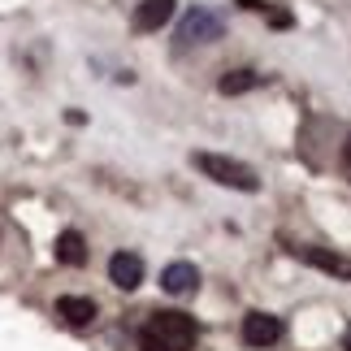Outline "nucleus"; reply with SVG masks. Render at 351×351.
Returning <instances> with one entry per match:
<instances>
[{
	"label": "nucleus",
	"instance_id": "1",
	"mask_svg": "<svg viewBox=\"0 0 351 351\" xmlns=\"http://www.w3.org/2000/svg\"><path fill=\"white\" fill-rule=\"evenodd\" d=\"M195 339H199V326L186 313H152L139 330L143 351H191Z\"/></svg>",
	"mask_w": 351,
	"mask_h": 351
},
{
	"label": "nucleus",
	"instance_id": "2",
	"mask_svg": "<svg viewBox=\"0 0 351 351\" xmlns=\"http://www.w3.org/2000/svg\"><path fill=\"white\" fill-rule=\"evenodd\" d=\"M191 165L204 173V178H213L217 186H230V191H256L261 186V178H256L252 165H243V160H230V156H217V152H191Z\"/></svg>",
	"mask_w": 351,
	"mask_h": 351
},
{
	"label": "nucleus",
	"instance_id": "3",
	"mask_svg": "<svg viewBox=\"0 0 351 351\" xmlns=\"http://www.w3.org/2000/svg\"><path fill=\"white\" fill-rule=\"evenodd\" d=\"M221 39V18L213 9H191L178 22V44H213Z\"/></svg>",
	"mask_w": 351,
	"mask_h": 351
},
{
	"label": "nucleus",
	"instance_id": "4",
	"mask_svg": "<svg viewBox=\"0 0 351 351\" xmlns=\"http://www.w3.org/2000/svg\"><path fill=\"white\" fill-rule=\"evenodd\" d=\"M291 256H295V261H304V265H313V269H321V274H330V278L351 282V256H343V252H330V247H291Z\"/></svg>",
	"mask_w": 351,
	"mask_h": 351
},
{
	"label": "nucleus",
	"instance_id": "5",
	"mask_svg": "<svg viewBox=\"0 0 351 351\" xmlns=\"http://www.w3.org/2000/svg\"><path fill=\"white\" fill-rule=\"evenodd\" d=\"M282 339V321L274 313H247L243 317V343L247 347H274Z\"/></svg>",
	"mask_w": 351,
	"mask_h": 351
},
{
	"label": "nucleus",
	"instance_id": "6",
	"mask_svg": "<svg viewBox=\"0 0 351 351\" xmlns=\"http://www.w3.org/2000/svg\"><path fill=\"white\" fill-rule=\"evenodd\" d=\"M109 282L121 291H134L143 282V261L134 252H113L109 256Z\"/></svg>",
	"mask_w": 351,
	"mask_h": 351
},
{
	"label": "nucleus",
	"instance_id": "7",
	"mask_svg": "<svg viewBox=\"0 0 351 351\" xmlns=\"http://www.w3.org/2000/svg\"><path fill=\"white\" fill-rule=\"evenodd\" d=\"M173 18V0H143V5H134V18H130V26L139 35H152V31H160Z\"/></svg>",
	"mask_w": 351,
	"mask_h": 351
},
{
	"label": "nucleus",
	"instance_id": "8",
	"mask_svg": "<svg viewBox=\"0 0 351 351\" xmlns=\"http://www.w3.org/2000/svg\"><path fill=\"white\" fill-rule=\"evenodd\" d=\"M57 317L65 321V326H74V330H87L91 321H96V300H87V295H61Z\"/></svg>",
	"mask_w": 351,
	"mask_h": 351
},
{
	"label": "nucleus",
	"instance_id": "9",
	"mask_svg": "<svg viewBox=\"0 0 351 351\" xmlns=\"http://www.w3.org/2000/svg\"><path fill=\"white\" fill-rule=\"evenodd\" d=\"M160 287L169 295H191L199 287V269L186 265V261H173V265H165V274H160Z\"/></svg>",
	"mask_w": 351,
	"mask_h": 351
},
{
	"label": "nucleus",
	"instance_id": "10",
	"mask_svg": "<svg viewBox=\"0 0 351 351\" xmlns=\"http://www.w3.org/2000/svg\"><path fill=\"white\" fill-rule=\"evenodd\" d=\"M57 261L70 265V269L87 265V239L78 234V230H61V234H57Z\"/></svg>",
	"mask_w": 351,
	"mask_h": 351
},
{
	"label": "nucleus",
	"instance_id": "11",
	"mask_svg": "<svg viewBox=\"0 0 351 351\" xmlns=\"http://www.w3.org/2000/svg\"><path fill=\"white\" fill-rule=\"evenodd\" d=\"M217 87H221V96H243V91L261 87V74H252V70H234V74H226Z\"/></svg>",
	"mask_w": 351,
	"mask_h": 351
},
{
	"label": "nucleus",
	"instance_id": "12",
	"mask_svg": "<svg viewBox=\"0 0 351 351\" xmlns=\"http://www.w3.org/2000/svg\"><path fill=\"white\" fill-rule=\"evenodd\" d=\"M343 165H351V134H347V152H343Z\"/></svg>",
	"mask_w": 351,
	"mask_h": 351
},
{
	"label": "nucleus",
	"instance_id": "13",
	"mask_svg": "<svg viewBox=\"0 0 351 351\" xmlns=\"http://www.w3.org/2000/svg\"><path fill=\"white\" fill-rule=\"evenodd\" d=\"M343 351H351V334H347V343H343Z\"/></svg>",
	"mask_w": 351,
	"mask_h": 351
}]
</instances>
